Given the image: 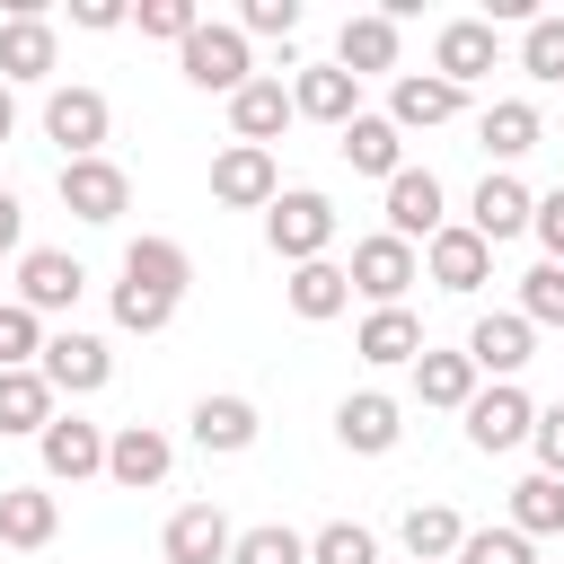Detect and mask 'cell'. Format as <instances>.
Masks as SVG:
<instances>
[{
    "instance_id": "29",
    "label": "cell",
    "mask_w": 564,
    "mask_h": 564,
    "mask_svg": "<svg viewBox=\"0 0 564 564\" xmlns=\"http://www.w3.org/2000/svg\"><path fill=\"white\" fill-rule=\"evenodd\" d=\"M194 441L220 449V458L256 449V405H247V397H203V405H194Z\"/></svg>"
},
{
    "instance_id": "37",
    "label": "cell",
    "mask_w": 564,
    "mask_h": 564,
    "mask_svg": "<svg viewBox=\"0 0 564 564\" xmlns=\"http://www.w3.org/2000/svg\"><path fill=\"white\" fill-rule=\"evenodd\" d=\"M35 352H44V317L35 308H0V370H35Z\"/></svg>"
},
{
    "instance_id": "17",
    "label": "cell",
    "mask_w": 564,
    "mask_h": 564,
    "mask_svg": "<svg viewBox=\"0 0 564 564\" xmlns=\"http://www.w3.org/2000/svg\"><path fill=\"white\" fill-rule=\"evenodd\" d=\"M485 70H494V18H449L441 44H432V79L467 88V79H485Z\"/></svg>"
},
{
    "instance_id": "7",
    "label": "cell",
    "mask_w": 564,
    "mask_h": 564,
    "mask_svg": "<svg viewBox=\"0 0 564 564\" xmlns=\"http://www.w3.org/2000/svg\"><path fill=\"white\" fill-rule=\"evenodd\" d=\"M529 423H538V405L511 388V379H494L485 397H467V441L485 449V458H502V449H520L529 441Z\"/></svg>"
},
{
    "instance_id": "23",
    "label": "cell",
    "mask_w": 564,
    "mask_h": 564,
    "mask_svg": "<svg viewBox=\"0 0 564 564\" xmlns=\"http://www.w3.org/2000/svg\"><path fill=\"white\" fill-rule=\"evenodd\" d=\"M282 300H291V317H308V326H326V317H344L352 308V282H344V264H291V282H282Z\"/></svg>"
},
{
    "instance_id": "39",
    "label": "cell",
    "mask_w": 564,
    "mask_h": 564,
    "mask_svg": "<svg viewBox=\"0 0 564 564\" xmlns=\"http://www.w3.org/2000/svg\"><path fill=\"white\" fill-rule=\"evenodd\" d=\"M520 70L564 88V18H529V35H520Z\"/></svg>"
},
{
    "instance_id": "24",
    "label": "cell",
    "mask_w": 564,
    "mask_h": 564,
    "mask_svg": "<svg viewBox=\"0 0 564 564\" xmlns=\"http://www.w3.org/2000/svg\"><path fill=\"white\" fill-rule=\"evenodd\" d=\"M352 352H361L370 370H397V361L423 352V317H414V308H370L361 335H352Z\"/></svg>"
},
{
    "instance_id": "28",
    "label": "cell",
    "mask_w": 564,
    "mask_h": 564,
    "mask_svg": "<svg viewBox=\"0 0 564 564\" xmlns=\"http://www.w3.org/2000/svg\"><path fill=\"white\" fill-rule=\"evenodd\" d=\"M414 397H423V405H458V414H467V397H476V361H467V352H432V344H423V352H414Z\"/></svg>"
},
{
    "instance_id": "48",
    "label": "cell",
    "mask_w": 564,
    "mask_h": 564,
    "mask_svg": "<svg viewBox=\"0 0 564 564\" xmlns=\"http://www.w3.org/2000/svg\"><path fill=\"white\" fill-rule=\"evenodd\" d=\"M9 132H18V97L0 88V141H9Z\"/></svg>"
},
{
    "instance_id": "8",
    "label": "cell",
    "mask_w": 564,
    "mask_h": 564,
    "mask_svg": "<svg viewBox=\"0 0 564 564\" xmlns=\"http://www.w3.org/2000/svg\"><path fill=\"white\" fill-rule=\"evenodd\" d=\"M35 449H44V476H53V485L106 476V432H97L88 414H53V423L35 432Z\"/></svg>"
},
{
    "instance_id": "14",
    "label": "cell",
    "mask_w": 564,
    "mask_h": 564,
    "mask_svg": "<svg viewBox=\"0 0 564 564\" xmlns=\"http://www.w3.org/2000/svg\"><path fill=\"white\" fill-rule=\"evenodd\" d=\"M123 282L176 308V300H185V282H194V256H185L176 238H132V247H123Z\"/></svg>"
},
{
    "instance_id": "19",
    "label": "cell",
    "mask_w": 564,
    "mask_h": 564,
    "mask_svg": "<svg viewBox=\"0 0 564 564\" xmlns=\"http://www.w3.org/2000/svg\"><path fill=\"white\" fill-rule=\"evenodd\" d=\"M432 229H441V176H432V167H397V176H388V238L414 247V238H432Z\"/></svg>"
},
{
    "instance_id": "42",
    "label": "cell",
    "mask_w": 564,
    "mask_h": 564,
    "mask_svg": "<svg viewBox=\"0 0 564 564\" xmlns=\"http://www.w3.org/2000/svg\"><path fill=\"white\" fill-rule=\"evenodd\" d=\"M167 317H176L167 300H150V291H132V282H115V326H123V335H159Z\"/></svg>"
},
{
    "instance_id": "45",
    "label": "cell",
    "mask_w": 564,
    "mask_h": 564,
    "mask_svg": "<svg viewBox=\"0 0 564 564\" xmlns=\"http://www.w3.org/2000/svg\"><path fill=\"white\" fill-rule=\"evenodd\" d=\"M529 229H538V247H546V264H564V185H555V194H538V212H529Z\"/></svg>"
},
{
    "instance_id": "18",
    "label": "cell",
    "mask_w": 564,
    "mask_h": 564,
    "mask_svg": "<svg viewBox=\"0 0 564 564\" xmlns=\"http://www.w3.org/2000/svg\"><path fill=\"white\" fill-rule=\"evenodd\" d=\"M467 106V88H449V79H432V70H405L397 88H388V123L397 132H432V123H449Z\"/></svg>"
},
{
    "instance_id": "16",
    "label": "cell",
    "mask_w": 564,
    "mask_h": 564,
    "mask_svg": "<svg viewBox=\"0 0 564 564\" xmlns=\"http://www.w3.org/2000/svg\"><path fill=\"white\" fill-rule=\"evenodd\" d=\"M229 538H238V529H229L212 502H185V511L159 529V555H167V564H229Z\"/></svg>"
},
{
    "instance_id": "44",
    "label": "cell",
    "mask_w": 564,
    "mask_h": 564,
    "mask_svg": "<svg viewBox=\"0 0 564 564\" xmlns=\"http://www.w3.org/2000/svg\"><path fill=\"white\" fill-rule=\"evenodd\" d=\"M300 26V0H247L238 9V35H291Z\"/></svg>"
},
{
    "instance_id": "46",
    "label": "cell",
    "mask_w": 564,
    "mask_h": 564,
    "mask_svg": "<svg viewBox=\"0 0 564 564\" xmlns=\"http://www.w3.org/2000/svg\"><path fill=\"white\" fill-rule=\"evenodd\" d=\"M132 9L123 0H70V26H88V35H106V26H123Z\"/></svg>"
},
{
    "instance_id": "40",
    "label": "cell",
    "mask_w": 564,
    "mask_h": 564,
    "mask_svg": "<svg viewBox=\"0 0 564 564\" xmlns=\"http://www.w3.org/2000/svg\"><path fill=\"white\" fill-rule=\"evenodd\" d=\"M449 564H538V555H529V538H520V529H467Z\"/></svg>"
},
{
    "instance_id": "4",
    "label": "cell",
    "mask_w": 564,
    "mask_h": 564,
    "mask_svg": "<svg viewBox=\"0 0 564 564\" xmlns=\"http://www.w3.org/2000/svg\"><path fill=\"white\" fill-rule=\"evenodd\" d=\"M35 370H44V388H53V397H97V388L115 379V352H106L97 335H44Z\"/></svg>"
},
{
    "instance_id": "41",
    "label": "cell",
    "mask_w": 564,
    "mask_h": 564,
    "mask_svg": "<svg viewBox=\"0 0 564 564\" xmlns=\"http://www.w3.org/2000/svg\"><path fill=\"white\" fill-rule=\"evenodd\" d=\"M132 26H141V35H159V44H185V35L203 26V9H194V0H141V9H132Z\"/></svg>"
},
{
    "instance_id": "13",
    "label": "cell",
    "mask_w": 564,
    "mask_h": 564,
    "mask_svg": "<svg viewBox=\"0 0 564 564\" xmlns=\"http://www.w3.org/2000/svg\"><path fill=\"white\" fill-rule=\"evenodd\" d=\"M291 115H308V123H352L361 115V79L352 70H335V62H308L300 79H291Z\"/></svg>"
},
{
    "instance_id": "15",
    "label": "cell",
    "mask_w": 564,
    "mask_h": 564,
    "mask_svg": "<svg viewBox=\"0 0 564 564\" xmlns=\"http://www.w3.org/2000/svg\"><path fill=\"white\" fill-rule=\"evenodd\" d=\"M529 344H538V326H529L520 308H494V317L467 326V361H476L485 379H511V370L529 361Z\"/></svg>"
},
{
    "instance_id": "6",
    "label": "cell",
    "mask_w": 564,
    "mask_h": 564,
    "mask_svg": "<svg viewBox=\"0 0 564 564\" xmlns=\"http://www.w3.org/2000/svg\"><path fill=\"white\" fill-rule=\"evenodd\" d=\"M123 203H132V176L115 159H62V212L106 229V220H123Z\"/></svg>"
},
{
    "instance_id": "11",
    "label": "cell",
    "mask_w": 564,
    "mask_h": 564,
    "mask_svg": "<svg viewBox=\"0 0 564 564\" xmlns=\"http://www.w3.org/2000/svg\"><path fill=\"white\" fill-rule=\"evenodd\" d=\"M423 273H432L441 291H476V282L494 273V247H485L467 220H441V229L423 238Z\"/></svg>"
},
{
    "instance_id": "33",
    "label": "cell",
    "mask_w": 564,
    "mask_h": 564,
    "mask_svg": "<svg viewBox=\"0 0 564 564\" xmlns=\"http://www.w3.org/2000/svg\"><path fill=\"white\" fill-rule=\"evenodd\" d=\"M511 529L520 538H555L564 529V476H520L511 485Z\"/></svg>"
},
{
    "instance_id": "47",
    "label": "cell",
    "mask_w": 564,
    "mask_h": 564,
    "mask_svg": "<svg viewBox=\"0 0 564 564\" xmlns=\"http://www.w3.org/2000/svg\"><path fill=\"white\" fill-rule=\"evenodd\" d=\"M18 229H26V212H18V194H9V185H0V256H9V247H18Z\"/></svg>"
},
{
    "instance_id": "9",
    "label": "cell",
    "mask_w": 564,
    "mask_h": 564,
    "mask_svg": "<svg viewBox=\"0 0 564 564\" xmlns=\"http://www.w3.org/2000/svg\"><path fill=\"white\" fill-rule=\"evenodd\" d=\"M106 97L97 88H53L44 97V141H62V159H97V141H106Z\"/></svg>"
},
{
    "instance_id": "26",
    "label": "cell",
    "mask_w": 564,
    "mask_h": 564,
    "mask_svg": "<svg viewBox=\"0 0 564 564\" xmlns=\"http://www.w3.org/2000/svg\"><path fill=\"white\" fill-rule=\"evenodd\" d=\"M344 167H352V176H397V167H405V132H397L388 115H352V123H344Z\"/></svg>"
},
{
    "instance_id": "22",
    "label": "cell",
    "mask_w": 564,
    "mask_h": 564,
    "mask_svg": "<svg viewBox=\"0 0 564 564\" xmlns=\"http://www.w3.org/2000/svg\"><path fill=\"white\" fill-rule=\"evenodd\" d=\"M53 529H62V502L44 494V485H0V546H53Z\"/></svg>"
},
{
    "instance_id": "32",
    "label": "cell",
    "mask_w": 564,
    "mask_h": 564,
    "mask_svg": "<svg viewBox=\"0 0 564 564\" xmlns=\"http://www.w3.org/2000/svg\"><path fill=\"white\" fill-rule=\"evenodd\" d=\"M538 106L529 97H502V106H485V123H476V141L494 150V159H520V150H538Z\"/></svg>"
},
{
    "instance_id": "25",
    "label": "cell",
    "mask_w": 564,
    "mask_h": 564,
    "mask_svg": "<svg viewBox=\"0 0 564 564\" xmlns=\"http://www.w3.org/2000/svg\"><path fill=\"white\" fill-rule=\"evenodd\" d=\"M335 70H352V79H370V70H397V18H344V35H335Z\"/></svg>"
},
{
    "instance_id": "1",
    "label": "cell",
    "mask_w": 564,
    "mask_h": 564,
    "mask_svg": "<svg viewBox=\"0 0 564 564\" xmlns=\"http://www.w3.org/2000/svg\"><path fill=\"white\" fill-rule=\"evenodd\" d=\"M264 238H273L282 264H317V256L335 247V203L308 194V185H300V194H273V203H264Z\"/></svg>"
},
{
    "instance_id": "20",
    "label": "cell",
    "mask_w": 564,
    "mask_h": 564,
    "mask_svg": "<svg viewBox=\"0 0 564 564\" xmlns=\"http://www.w3.org/2000/svg\"><path fill=\"white\" fill-rule=\"evenodd\" d=\"M529 212H538V194H529L520 176H485V185H476V203H467V229H476L485 247H502V238H520V229H529Z\"/></svg>"
},
{
    "instance_id": "30",
    "label": "cell",
    "mask_w": 564,
    "mask_h": 564,
    "mask_svg": "<svg viewBox=\"0 0 564 564\" xmlns=\"http://www.w3.org/2000/svg\"><path fill=\"white\" fill-rule=\"evenodd\" d=\"M458 538H467V520H458L449 502H414V511H405V555H414V564H449Z\"/></svg>"
},
{
    "instance_id": "21",
    "label": "cell",
    "mask_w": 564,
    "mask_h": 564,
    "mask_svg": "<svg viewBox=\"0 0 564 564\" xmlns=\"http://www.w3.org/2000/svg\"><path fill=\"white\" fill-rule=\"evenodd\" d=\"M397 432H405V414H397V397H379V388H361V397H344V405H335V441H344V449H361V458L397 449Z\"/></svg>"
},
{
    "instance_id": "10",
    "label": "cell",
    "mask_w": 564,
    "mask_h": 564,
    "mask_svg": "<svg viewBox=\"0 0 564 564\" xmlns=\"http://www.w3.org/2000/svg\"><path fill=\"white\" fill-rule=\"evenodd\" d=\"M282 194V176H273V150H247V141H229L220 159H212V203H229V212H264Z\"/></svg>"
},
{
    "instance_id": "31",
    "label": "cell",
    "mask_w": 564,
    "mask_h": 564,
    "mask_svg": "<svg viewBox=\"0 0 564 564\" xmlns=\"http://www.w3.org/2000/svg\"><path fill=\"white\" fill-rule=\"evenodd\" d=\"M53 70V26L44 18H9L0 26V88L9 79H44Z\"/></svg>"
},
{
    "instance_id": "35",
    "label": "cell",
    "mask_w": 564,
    "mask_h": 564,
    "mask_svg": "<svg viewBox=\"0 0 564 564\" xmlns=\"http://www.w3.org/2000/svg\"><path fill=\"white\" fill-rule=\"evenodd\" d=\"M229 564H308V538L282 529V520H256V529L229 538Z\"/></svg>"
},
{
    "instance_id": "2",
    "label": "cell",
    "mask_w": 564,
    "mask_h": 564,
    "mask_svg": "<svg viewBox=\"0 0 564 564\" xmlns=\"http://www.w3.org/2000/svg\"><path fill=\"white\" fill-rule=\"evenodd\" d=\"M414 273H423V264H414V247H405V238H388V229H379V238H352V264H344V282H352L370 308H405Z\"/></svg>"
},
{
    "instance_id": "34",
    "label": "cell",
    "mask_w": 564,
    "mask_h": 564,
    "mask_svg": "<svg viewBox=\"0 0 564 564\" xmlns=\"http://www.w3.org/2000/svg\"><path fill=\"white\" fill-rule=\"evenodd\" d=\"M44 423H53L44 370H0V432H44Z\"/></svg>"
},
{
    "instance_id": "36",
    "label": "cell",
    "mask_w": 564,
    "mask_h": 564,
    "mask_svg": "<svg viewBox=\"0 0 564 564\" xmlns=\"http://www.w3.org/2000/svg\"><path fill=\"white\" fill-rule=\"evenodd\" d=\"M308 564H379V538H370L361 520H326V529L308 538Z\"/></svg>"
},
{
    "instance_id": "3",
    "label": "cell",
    "mask_w": 564,
    "mask_h": 564,
    "mask_svg": "<svg viewBox=\"0 0 564 564\" xmlns=\"http://www.w3.org/2000/svg\"><path fill=\"white\" fill-rule=\"evenodd\" d=\"M176 62H185V79H194V88H220V97H238V88L256 79L247 35H238V26H212V18H203L185 44H176Z\"/></svg>"
},
{
    "instance_id": "5",
    "label": "cell",
    "mask_w": 564,
    "mask_h": 564,
    "mask_svg": "<svg viewBox=\"0 0 564 564\" xmlns=\"http://www.w3.org/2000/svg\"><path fill=\"white\" fill-rule=\"evenodd\" d=\"M167 467H176V441H167L159 423H123V432H106V476H115L123 494L167 485Z\"/></svg>"
},
{
    "instance_id": "43",
    "label": "cell",
    "mask_w": 564,
    "mask_h": 564,
    "mask_svg": "<svg viewBox=\"0 0 564 564\" xmlns=\"http://www.w3.org/2000/svg\"><path fill=\"white\" fill-rule=\"evenodd\" d=\"M529 449H538V476H564V397H555V405H538Z\"/></svg>"
},
{
    "instance_id": "27",
    "label": "cell",
    "mask_w": 564,
    "mask_h": 564,
    "mask_svg": "<svg viewBox=\"0 0 564 564\" xmlns=\"http://www.w3.org/2000/svg\"><path fill=\"white\" fill-rule=\"evenodd\" d=\"M229 123H238L247 150H264V141L291 123V88H282V79H247V88L229 97Z\"/></svg>"
},
{
    "instance_id": "12",
    "label": "cell",
    "mask_w": 564,
    "mask_h": 564,
    "mask_svg": "<svg viewBox=\"0 0 564 564\" xmlns=\"http://www.w3.org/2000/svg\"><path fill=\"white\" fill-rule=\"evenodd\" d=\"M79 291H88L79 256H62V247H26V256H18V308L53 317V308H70Z\"/></svg>"
},
{
    "instance_id": "38",
    "label": "cell",
    "mask_w": 564,
    "mask_h": 564,
    "mask_svg": "<svg viewBox=\"0 0 564 564\" xmlns=\"http://www.w3.org/2000/svg\"><path fill=\"white\" fill-rule=\"evenodd\" d=\"M520 317L529 326H564V264H529L520 273Z\"/></svg>"
}]
</instances>
